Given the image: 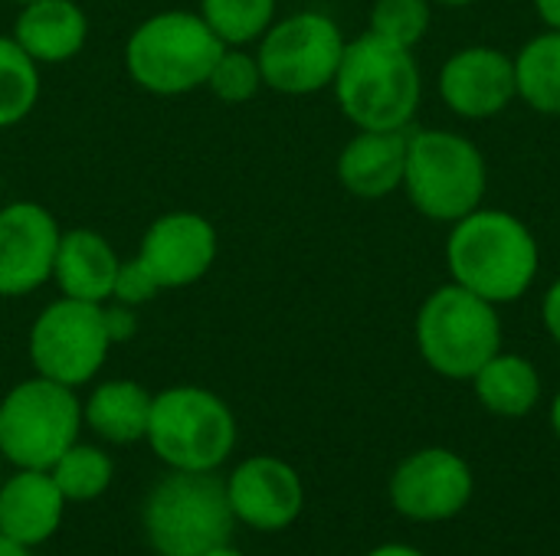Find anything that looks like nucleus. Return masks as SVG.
I'll use <instances>...</instances> for the list:
<instances>
[{
	"mask_svg": "<svg viewBox=\"0 0 560 556\" xmlns=\"http://www.w3.org/2000/svg\"><path fill=\"white\" fill-rule=\"evenodd\" d=\"M276 7L279 0H200L197 13L223 46H249L276 23Z\"/></svg>",
	"mask_w": 560,
	"mask_h": 556,
	"instance_id": "nucleus-25",
	"label": "nucleus"
},
{
	"mask_svg": "<svg viewBox=\"0 0 560 556\" xmlns=\"http://www.w3.org/2000/svg\"><path fill=\"white\" fill-rule=\"evenodd\" d=\"M551 429H555V436L560 439V393L555 397V403H551Z\"/></svg>",
	"mask_w": 560,
	"mask_h": 556,
	"instance_id": "nucleus-35",
	"label": "nucleus"
},
{
	"mask_svg": "<svg viewBox=\"0 0 560 556\" xmlns=\"http://www.w3.org/2000/svg\"><path fill=\"white\" fill-rule=\"evenodd\" d=\"M223 49L197 10H161L128 33L125 72L138 88L174 98L203 88Z\"/></svg>",
	"mask_w": 560,
	"mask_h": 556,
	"instance_id": "nucleus-4",
	"label": "nucleus"
},
{
	"mask_svg": "<svg viewBox=\"0 0 560 556\" xmlns=\"http://www.w3.org/2000/svg\"><path fill=\"white\" fill-rule=\"evenodd\" d=\"M200 556H246L243 551H236L233 544H220V547H213V551H207V554Z\"/></svg>",
	"mask_w": 560,
	"mask_h": 556,
	"instance_id": "nucleus-34",
	"label": "nucleus"
},
{
	"mask_svg": "<svg viewBox=\"0 0 560 556\" xmlns=\"http://www.w3.org/2000/svg\"><path fill=\"white\" fill-rule=\"evenodd\" d=\"M207 88L226 105H243L256 98L262 88V69L256 52H249L246 46H226L210 69Z\"/></svg>",
	"mask_w": 560,
	"mask_h": 556,
	"instance_id": "nucleus-27",
	"label": "nucleus"
},
{
	"mask_svg": "<svg viewBox=\"0 0 560 556\" xmlns=\"http://www.w3.org/2000/svg\"><path fill=\"white\" fill-rule=\"evenodd\" d=\"M472 469L453 449H420L407 456L390 475V505L407 521L440 524L453 521L472 501Z\"/></svg>",
	"mask_w": 560,
	"mask_h": 556,
	"instance_id": "nucleus-11",
	"label": "nucleus"
},
{
	"mask_svg": "<svg viewBox=\"0 0 560 556\" xmlns=\"http://www.w3.org/2000/svg\"><path fill=\"white\" fill-rule=\"evenodd\" d=\"M443 252L450 282L492 305L522 301L541 269V246L532 226L522 216L486 203L450 226Z\"/></svg>",
	"mask_w": 560,
	"mask_h": 556,
	"instance_id": "nucleus-1",
	"label": "nucleus"
},
{
	"mask_svg": "<svg viewBox=\"0 0 560 556\" xmlns=\"http://www.w3.org/2000/svg\"><path fill=\"white\" fill-rule=\"evenodd\" d=\"M410 206L433 223L453 226L486 203L489 164L482 147L450 128H410L404 187Z\"/></svg>",
	"mask_w": 560,
	"mask_h": 556,
	"instance_id": "nucleus-3",
	"label": "nucleus"
},
{
	"mask_svg": "<svg viewBox=\"0 0 560 556\" xmlns=\"http://www.w3.org/2000/svg\"><path fill=\"white\" fill-rule=\"evenodd\" d=\"M0 556H33V547L20 544V541L7 537V534L0 531Z\"/></svg>",
	"mask_w": 560,
	"mask_h": 556,
	"instance_id": "nucleus-32",
	"label": "nucleus"
},
{
	"mask_svg": "<svg viewBox=\"0 0 560 556\" xmlns=\"http://www.w3.org/2000/svg\"><path fill=\"white\" fill-rule=\"evenodd\" d=\"M223 482L236 524L262 534L292 528L305 508L302 475L279 456H249Z\"/></svg>",
	"mask_w": 560,
	"mask_h": 556,
	"instance_id": "nucleus-15",
	"label": "nucleus"
},
{
	"mask_svg": "<svg viewBox=\"0 0 560 556\" xmlns=\"http://www.w3.org/2000/svg\"><path fill=\"white\" fill-rule=\"evenodd\" d=\"M345 46L348 39L328 13L322 10L289 13L276 20L256 46L262 85L295 98L325 92L338 75Z\"/></svg>",
	"mask_w": 560,
	"mask_h": 556,
	"instance_id": "nucleus-9",
	"label": "nucleus"
},
{
	"mask_svg": "<svg viewBox=\"0 0 560 556\" xmlns=\"http://www.w3.org/2000/svg\"><path fill=\"white\" fill-rule=\"evenodd\" d=\"M469 383L476 390V400L502 419H522L541 400V374L522 354L499 351Z\"/></svg>",
	"mask_w": 560,
	"mask_h": 556,
	"instance_id": "nucleus-21",
	"label": "nucleus"
},
{
	"mask_svg": "<svg viewBox=\"0 0 560 556\" xmlns=\"http://www.w3.org/2000/svg\"><path fill=\"white\" fill-rule=\"evenodd\" d=\"M118 265L121 259L115 246L98 229H89V226L62 229L56 262H52V282L59 295L66 298L105 305L112 298Z\"/></svg>",
	"mask_w": 560,
	"mask_h": 556,
	"instance_id": "nucleus-18",
	"label": "nucleus"
},
{
	"mask_svg": "<svg viewBox=\"0 0 560 556\" xmlns=\"http://www.w3.org/2000/svg\"><path fill=\"white\" fill-rule=\"evenodd\" d=\"M39 62L13 36H0V128L26 121L39 102Z\"/></svg>",
	"mask_w": 560,
	"mask_h": 556,
	"instance_id": "nucleus-24",
	"label": "nucleus"
},
{
	"mask_svg": "<svg viewBox=\"0 0 560 556\" xmlns=\"http://www.w3.org/2000/svg\"><path fill=\"white\" fill-rule=\"evenodd\" d=\"M410 131H358L338 154V180L358 200H384L404 187Z\"/></svg>",
	"mask_w": 560,
	"mask_h": 556,
	"instance_id": "nucleus-17",
	"label": "nucleus"
},
{
	"mask_svg": "<svg viewBox=\"0 0 560 556\" xmlns=\"http://www.w3.org/2000/svg\"><path fill=\"white\" fill-rule=\"evenodd\" d=\"M59 223L36 200L0 206V298H26L52 282Z\"/></svg>",
	"mask_w": 560,
	"mask_h": 556,
	"instance_id": "nucleus-13",
	"label": "nucleus"
},
{
	"mask_svg": "<svg viewBox=\"0 0 560 556\" xmlns=\"http://www.w3.org/2000/svg\"><path fill=\"white\" fill-rule=\"evenodd\" d=\"M0 197H3V177H0Z\"/></svg>",
	"mask_w": 560,
	"mask_h": 556,
	"instance_id": "nucleus-38",
	"label": "nucleus"
},
{
	"mask_svg": "<svg viewBox=\"0 0 560 556\" xmlns=\"http://www.w3.org/2000/svg\"><path fill=\"white\" fill-rule=\"evenodd\" d=\"M217 226L197 210H171L158 216L138 246V262L151 272L161 292L197 285L217 262Z\"/></svg>",
	"mask_w": 560,
	"mask_h": 556,
	"instance_id": "nucleus-14",
	"label": "nucleus"
},
{
	"mask_svg": "<svg viewBox=\"0 0 560 556\" xmlns=\"http://www.w3.org/2000/svg\"><path fill=\"white\" fill-rule=\"evenodd\" d=\"M423 364L446 380H472L502 351L499 305L446 282L433 288L413 321Z\"/></svg>",
	"mask_w": 560,
	"mask_h": 556,
	"instance_id": "nucleus-7",
	"label": "nucleus"
},
{
	"mask_svg": "<svg viewBox=\"0 0 560 556\" xmlns=\"http://www.w3.org/2000/svg\"><path fill=\"white\" fill-rule=\"evenodd\" d=\"M154 393L144 390L138 380H105L95 383L92 393L82 400V426L92 429L108 446H135L148 436Z\"/></svg>",
	"mask_w": 560,
	"mask_h": 556,
	"instance_id": "nucleus-20",
	"label": "nucleus"
},
{
	"mask_svg": "<svg viewBox=\"0 0 560 556\" xmlns=\"http://www.w3.org/2000/svg\"><path fill=\"white\" fill-rule=\"evenodd\" d=\"M436 92L440 102L463 121L499 118L518 98L515 59L499 46H463L440 66Z\"/></svg>",
	"mask_w": 560,
	"mask_h": 556,
	"instance_id": "nucleus-12",
	"label": "nucleus"
},
{
	"mask_svg": "<svg viewBox=\"0 0 560 556\" xmlns=\"http://www.w3.org/2000/svg\"><path fill=\"white\" fill-rule=\"evenodd\" d=\"M79 433L82 400L72 387L33 374L0 400V459L13 469L49 472Z\"/></svg>",
	"mask_w": 560,
	"mask_h": 556,
	"instance_id": "nucleus-8",
	"label": "nucleus"
},
{
	"mask_svg": "<svg viewBox=\"0 0 560 556\" xmlns=\"http://www.w3.org/2000/svg\"><path fill=\"white\" fill-rule=\"evenodd\" d=\"M433 7H450V10H456V7H472V3H479V0H430Z\"/></svg>",
	"mask_w": 560,
	"mask_h": 556,
	"instance_id": "nucleus-36",
	"label": "nucleus"
},
{
	"mask_svg": "<svg viewBox=\"0 0 560 556\" xmlns=\"http://www.w3.org/2000/svg\"><path fill=\"white\" fill-rule=\"evenodd\" d=\"M236 439V413L213 390L177 383L154 393L144 442L171 472H220Z\"/></svg>",
	"mask_w": 560,
	"mask_h": 556,
	"instance_id": "nucleus-6",
	"label": "nucleus"
},
{
	"mask_svg": "<svg viewBox=\"0 0 560 556\" xmlns=\"http://www.w3.org/2000/svg\"><path fill=\"white\" fill-rule=\"evenodd\" d=\"M112 347L115 344L105 328V308L66 295L43 305L26 334L33 370L72 390L92 383L102 374Z\"/></svg>",
	"mask_w": 560,
	"mask_h": 556,
	"instance_id": "nucleus-10",
	"label": "nucleus"
},
{
	"mask_svg": "<svg viewBox=\"0 0 560 556\" xmlns=\"http://www.w3.org/2000/svg\"><path fill=\"white\" fill-rule=\"evenodd\" d=\"M158 292H161L158 282L151 279V272L138 259H121L118 275H115V288H112V298L108 301H121V305L141 308V305L154 301Z\"/></svg>",
	"mask_w": 560,
	"mask_h": 556,
	"instance_id": "nucleus-28",
	"label": "nucleus"
},
{
	"mask_svg": "<svg viewBox=\"0 0 560 556\" xmlns=\"http://www.w3.org/2000/svg\"><path fill=\"white\" fill-rule=\"evenodd\" d=\"M0 482H3V478H0Z\"/></svg>",
	"mask_w": 560,
	"mask_h": 556,
	"instance_id": "nucleus-39",
	"label": "nucleus"
},
{
	"mask_svg": "<svg viewBox=\"0 0 560 556\" xmlns=\"http://www.w3.org/2000/svg\"><path fill=\"white\" fill-rule=\"evenodd\" d=\"M535 13L548 29H560V0H535Z\"/></svg>",
	"mask_w": 560,
	"mask_h": 556,
	"instance_id": "nucleus-31",
	"label": "nucleus"
},
{
	"mask_svg": "<svg viewBox=\"0 0 560 556\" xmlns=\"http://www.w3.org/2000/svg\"><path fill=\"white\" fill-rule=\"evenodd\" d=\"M364 556H427L420 554V551H413V547H407V544H384V547H374L371 554Z\"/></svg>",
	"mask_w": 560,
	"mask_h": 556,
	"instance_id": "nucleus-33",
	"label": "nucleus"
},
{
	"mask_svg": "<svg viewBox=\"0 0 560 556\" xmlns=\"http://www.w3.org/2000/svg\"><path fill=\"white\" fill-rule=\"evenodd\" d=\"M518 98L538 115H560V29L535 33L515 56Z\"/></svg>",
	"mask_w": 560,
	"mask_h": 556,
	"instance_id": "nucleus-22",
	"label": "nucleus"
},
{
	"mask_svg": "<svg viewBox=\"0 0 560 556\" xmlns=\"http://www.w3.org/2000/svg\"><path fill=\"white\" fill-rule=\"evenodd\" d=\"M331 92L358 131H410L423 102V72L413 49L364 29L348 39Z\"/></svg>",
	"mask_w": 560,
	"mask_h": 556,
	"instance_id": "nucleus-2",
	"label": "nucleus"
},
{
	"mask_svg": "<svg viewBox=\"0 0 560 556\" xmlns=\"http://www.w3.org/2000/svg\"><path fill=\"white\" fill-rule=\"evenodd\" d=\"M66 505L49 472L16 469L0 482V531L26 547H43L62 528Z\"/></svg>",
	"mask_w": 560,
	"mask_h": 556,
	"instance_id": "nucleus-16",
	"label": "nucleus"
},
{
	"mask_svg": "<svg viewBox=\"0 0 560 556\" xmlns=\"http://www.w3.org/2000/svg\"><path fill=\"white\" fill-rule=\"evenodd\" d=\"M105 328H108V338L112 344H125L138 334V315L131 305H121V301H105Z\"/></svg>",
	"mask_w": 560,
	"mask_h": 556,
	"instance_id": "nucleus-29",
	"label": "nucleus"
},
{
	"mask_svg": "<svg viewBox=\"0 0 560 556\" xmlns=\"http://www.w3.org/2000/svg\"><path fill=\"white\" fill-rule=\"evenodd\" d=\"M10 36L39 66H62L85 49L89 16L75 0H33L20 7Z\"/></svg>",
	"mask_w": 560,
	"mask_h": 556,
	"instance_id": "nucleus-19",
	"label": "nucleus"
},
{
	"mask_svg": "<svg viewBox=\"0 0 560 556\" xmlns=\"http://www.w3.org/2000/svg\"><path fill=\"white\" fill-rule=\"evenodd\" d=\"M541 321H545V331L560 344V279H555L541 298Z\"/></svg>",
	"mask_w": 560,
	"mask_h": 556,
	"instance_id": "nucleus-30",
	"label": "nucleus"
},
{
	"mask_svg": "<svg viewBox=\"0 0 560 556\" xmlns=\"http://www.w3.org/2000/svg\"><path fill=\"white\" fill-rule=\"evenodd\" d=\"M433 26V3L430 0H374L368 13V29L413 49L427 39Z\"/></svg>",
	"mask_w": 560,
	"mask_h": 556,
	"instance_id": "nucleus-26",
	"label": "nucleus"
},
{
	"mask_svg": "<svg viewBox=\"0 0 560 556\" xmlns=\"http://www.w3.org/2000/svg\"><path fill=\"white\" fill-rule=\"evenodd\" d=\"M236 528L217 472H167L141 505V531L158 556H200L230 544Z\"/></svg>",
	"mask_w": 560,
	"mask_h": 556,
	"instance_id": "nucleus-5",
	"label": "nucleus"
},
{
	"mask_svg": "<svg viewBox=\"0 0 560 556\" xmlns=\"http://www.w3.org/2000/svg\"><path fill=\"white\" fill-rule=\"evenodd\" d=\"M49 475H52V482L59 485V492H62V498L69 505H89V501H98L112 488L115 462L102 446L72 442L56 459Z\"/></svg>",
	"mask_w": 560,
	"mask_h": 556,
	"instance_id": "nucleus-23",
	"label": "nucleus"
},
{
	"mask_svg": "<svg viewBox=\"0 0 560 556\" xmlns=\"http://www.w3.org/2000/svg\"><path fill=\"white\" fill-rule=\"evenodd\" d=\"M10 3H16V7H23V3H33V0H10Z\"/></svg>",
	"mask_w": 560,
	"mask_h": 556,
	"instance_id": "nucleus-37",
	"label": "nucleus"
}]
</instances>
